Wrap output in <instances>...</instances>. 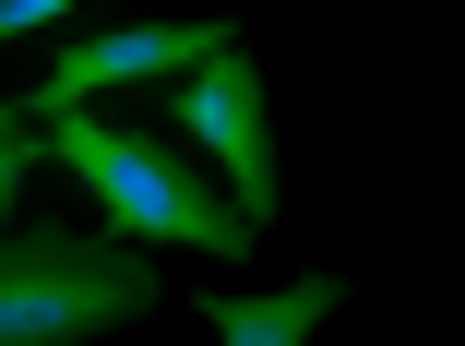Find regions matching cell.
Returning a JSON list of instances; mask_svg holds the SVG:
<instances>
[{
  "label": "cell",
  "mask_w": 465,
  "mask_h": 346,
  "mask_svg": "<svg viewBox=\"0 0 465 346\" xmlns=\"http://www.w3.org/2000/svg\"><path fill=\"white\" fill-rule=\"evenodd\" d=\"M48 132V167H60V180H84V192H96V215L108 227H132V239H192L203 251V263H239V251L262 239L227 192H203L192 180V167H179L155 132H108V120H36Z\"/></svg>",
  "instance_id": "cell-1"
},
{
  "label": "cell",
  "mask_w": 465,
  "mask_h": 346,
  "mask_svg": "<svg viewBox=\"0 0 465 346\" xmlns=\"http://www.w3.org/2000/svg\"><path fill=\"white\" fill-rule=\"evenodd\" d=\"M155 311V263L132 239H72V227H0V346H72Z\"/></svg>",
  "instance_id": "cell-2"
},
{
  "label": "cell",
  "mask_w": 465,
  "mask_h": 346,
  "mask_svg": "<svg viewBox=\"0 0 465 346\" xmlns=\"http://www.w3.org/2000/svg\"><path fill=\"white\" fill-rule=\"evenodd\" d=\"M179 132H192V155L227 167V203L262 227V215H274V132H262V72H251V48H215L203 72H179Z\"/></svg>",
  "instance_id": "cell-3"
},
{
  "label": "cell",
  "mask_w": 465,
  "mask_h": 346,
  "mask_svg": "<svg viewBox=\"0 0 465 346\" xmlns=\"http://www.w3.org/2000/svg\"><path fill=\"white\" fill-rule=\"evenodd\" d=\"M215 48H239V25H120V36H72L48 60V84H25V120H72V108H96L108 84H143V72H203Z\"/></svg>",
  "instance_id": "cell-4"
},
{
  "label": "cell",
  "mask_w": 465,
  "mask_h": 346,
  "mask_svg": "<svg viewBox=\"0 0 465 346\" xmlns=\"http://www.w3.org/2000/svg\"><path fill=\"white\" fill-rule=\"evenodd\" d=\"M346 299V275H299V287H274V299H227V287H203V322H215V346H311V322Z\"/></svg>",
  "instance_id": "cell-5"
},
{
  "label": "cell",
  "mask_w": 465,
  "mask_h": 346,
  "mask_svg": "<svg viewBox=\"0 0 465 346\" xmlns=\"http://www.w3.org/2000/svg\"><path fill=\"white\" fill-rule=\"evenodd\" d=\"M25 180H48V132H36L13 96H0V215L25 203Z\"/></svg>",
  "instance_id": "cell-6"
},
{
  "label": "cell",
  "mask_w": 465,
  "mask_h": 346,
  "mask_svg": "<svg viewBox=\"0 0 465 346\" xmlns=\"http://www.w3.org/2000/svg\"><path fill=\"white\" fill-rule=\"evenodd\" d=\"M60 13H84V0H0V36H25V25H60Z\"/></svg>",
  "instance_id": "cell-7"
}]
</instances>
